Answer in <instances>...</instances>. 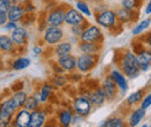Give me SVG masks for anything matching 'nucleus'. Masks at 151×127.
<instances>
[{"mask_svg":"<svg viewBox=\"0 0 151 127\" xmlns=\"http://www.w3.org/2000/svg\"><path fill=\"white\" fill-rule=\"evenodd\" d=\"M108 75L112 77L114 82L116 83L120 95H124L129 89V83H128V77L122 73L120 68H112Z\"/></svg>","mask_w":151,"mask_h":127,"instance_id":"obj_9","label":"nucleus"},{"mask_svg":"<svg viewBox=\"0 0 151 127\" xmlns=\"http://www.w3.org/2000/svg\"><path fill=\"white\" fill-rule=\"evenodd\" d=\"M71 108H72L75 113L84 116L86 118L91 113V111L93 109V105H92L91 101L88 99V97H86V96H77L72 101Z\"/></svg>","mask_w":151,"mask_h":127,"instance_id":"obj_7","label":"nucleus"},{"mask_svg":"<svg viewBox=\"0 0 151 127\" xmlns=\"http://www.w3.org/2000/svg\"><path fill=\"white\" fill-rule=\"evenodd\" d=\"M73 110L72 108H64V109L59 110L57 112V121L60 126L68 127L72 125V119H73Z\"/></svg>","mask_w":151,"mask_h":127,"instance_id":"obj_18","label":"nucleus"},{"mask_svg":"<svg viewBox=\"0 0 151 127\" xmlns=\"http://www.w3.org/2000/svg\"><path fill=\"white\" fill-rule=\"evenodd\" d=\"M28 94L24 90H15L13 92V95H12V98L14 99V102H15V104L18 105V108L21 109V108H24V104H26V101H27V98H28Z\"/></svg>","mask_w":151,"mask_h":127,"instance_id":"obj_29","label":"nucleus"},{"mask_svg":"<svg viewBox=\"0 0 151 127\" xmlns=\"http://www.w3.org/2000/svg\"><path fill=\"white\" fill-rule=\"evenodd\" d=\"M26 14H27V12L24 9V6L17 2L7 12V18H8V21H13V22H18L19 23L24 18Z\"/></svg>","mask_w":151,"mask_h":127,"instance_id":"obj_16","label":"nucleus"},{"mask_svg":"<svg viewBox=\"0 0 151 127\" xmlns=\"http://www.w3.org/2000/svg\"><path fill=\"white\" fill-rule=\"evenodd\" d=\"M52 91H54V86L51 84V82H44L38 90V97L41 103H47L50 96L52 95Z\"/></svg>","mask_w":151,"mask_h":127,"instance_id":"obj_24","label":"nucleus"},{"mask_svg":"<svg viewBox=\"0 0 151 127\" xmlns=\"http://www.w3.org/2000/svg\"><path fill=\"white\" fill-rule=\"evenodd\" d=\"M151 27V18H147L141 20L132 30V36H139L142 34H144L149 28Z\"/></svg>","mask_w":151,"mask_h":127,"instance_id":"obj_25","label":"nucleus"},{"mask_svg":"<svg viewBox=\"0 0 151 127\" xmlns=\"http://www.w3.org/2000/svg\"><path fill=\"white\" fill-rule=\"evenodd\" d=\"M147 114V110L142 109L141 106L134 109L130 112L129 117H128V120H127V125L130 127H135L137 125H139V123H142V120L144 119Z\"/></svg>","mask_w":151,"mask_h":127,"instance_id":"obj_20","label":"nucleus"},{"mask_svg":"<svg viewBox=\"0 0 151 127\" xmlns=\"http://www.w3.org/2000/svg\"><path fill=\"white\" fill-rule=\"evenodd\" d=\"M56 62L65 73H73L77 71V58L72 53L57 57Z\"/></svg>","mask_w":151,"mask_h":127,"instance_id":"obj_11","label":"nucleus"},{"mask_svg":"<svg viewBox=\"0 0 151 127\" xmlns=\"http://www.w3.org/2000/svg\"><path fill=\"white\" fill-rule=\"evenodd\" d=\"M119 68L122 71V73L130 80L137 79L141 74V67L137 60V55L135 51H132L129 49L124 50L117 61Z\"/></svg>","mask_w":151,"mask_h":127,"instance_id":"obj_1","label":"nucleus"},{"mask_svg":"<svg viewBox=\"0 0 151 127\" xmlns=\"http://www.w3.org/2000/svg\"><path fill=\"white\" fill-rule=\"evenodd\" d=\"M148 49H149V50H150V52H151V45H150V46H148Z\"/></svg>","mask_w":151,"mask_h":127,"instance_id":"obj_45","label":"nucleus"},{"mask_svg":"<svg viewBox=\"0 0 151 127\" xmlns=\"http://www.w3.org/2000/svg\"><path fill=\"white\" fill-rule=\"evenodd\" d=\"M124 124V119L122 117L119 116H114L108 119H106L105 121H102V124L100 125L101 127H123Z\"/></svg>","mask_w":151,"mask_h":127,"instance_id":"obj_30","label":"nucleus"},{"mask_svg":"<svg viewBox=\"0 0 151 127\" xmlns=\"http://www.w3.org/2000/svg\"><path fill=\"white\" fill-rule=\"evenodd\" d=\"M8 21V18H7V14L4 13V12H0V27H4L6 24V22Z\"/></svg>","mask_w":151,"mask_h":127,"instance_id":"obj_39","label":"nucleus"},{"mask_svg":"<svg viewBox=\"0 0 151 127\" xmlns=\"http://www.w3.org/2000/svg\"><path fill=\"white\" fill-rule=\"evenodd\" d=\"M32 65V60L27 57H18L11 65L12 70L14 71H23L26 68H28Z\"/></svg>","mask_w":151,"mask_h":127,"instance_id":"obj_27","label":"nucleus"},{"mask_svg":"<svg viewBox=\"0 0 151 127\" xmlns=\"http://www.w3.org/2000/svg\"><path fill=\"white\" fill-rule=\"evenodd\" d=\"M29 124H30V111H28L26 108L19 109L13 117L12 125L17 127H29Z\"/></svg>","mask_w":151,"mask_h":127,"instance_id":"obj_13","label":"nucleus"},{"mask_svg":"<svg viewBox=\"0 0 151 127\" xmlns=\"http://www.w3.org/2000/svg\"><path fill=\"white\" fill-rule=\"evenodd\" d=\"M87 24H88V23H86V24H81V26H72V27H70V34L73 35V36L80 37L81 33H83V30L86 28Z\"/></svg>","mask_w":151,"mask_h":127,"instance_id":"obj_36","label":"nucleus"},{"mask_svg":"<svg viewBox=\"0 0 151 127\" xmlns=\"http://www.w3.org/2000/svg\"><path fill=\"white\" fill-rule=\"evenodd\" d=\"M68 83V77L63 73H55V75L51 79V84L55 88H63Z\"/></svg>","mask_w":151,"mask_h":127,"instance_id":"obj_34","label":"nucleus"},{"mask_svg":"<svg viewBox=\"0 0 151 127\" xmlns=\"http://www.w3.org/2000/svg\"><path fill=\"white\" fill-rule=\"evenodd\" d=\"M84 96L88 97V99L91 101L92 105L95 106V108H96V106H101V105H104V104L107 102V97H106V95H105L104 89L101 88V86L96 87L93 90L87 91V94L84 95Z\"/></svg>","mask_w":151,"mask_h":127,"instance_id":"obj_12","label":"nucleus"},{"mask_svg":"<svg viewBox=\"0 0 151 127\" xmlns=\"http://www.w3.org/2000/svg\"><path fill=\"white\" fill-rule=\"evenodd\" d=\"M72 50H73V44L70 40H62L54 46L52 53L56 57H60V55L72 53Z\"/></svg>","mask_w":151,"mask_h":127,"instance_id":"obj_23","label":"nucleus"},{"mask_svg":"<svg viewBox=\"0 0 151 127\" xmlns=\"http://www.w3.org/2000/svg\"><path fill=\"white\" fill-rule=\"evenodd\" d=\"M100 55L80 53L77 57V72L80 74H87L98 66Z\"/></svg>","mask_w":151,"mask_h":127,"instance_id":"obj_3","label":"nucleus"},{"mask_svg":"<svg viewBox=\"0 0 151 127\" xmlns=\"http://www.w3.org/2000/svg\"><path fill=\"white\" fill-rule=\"evenodd\" d=\"M137 55V60H138V64H139V67H141V72H148L151 68V52L150 50L147 48H143L142 50L135 52Z\"/></svg>","mask_w":151,"mask_h":127,"instance_id":"obj_14","label":"nucleus"},{"mask_svg":"<svg viewBox=\"0 0 151 127\" xmlns=\"http://www.w3.org/2000/svg\"><path fill=\"white\" fill-rule=\"evenodd\" d=\"M144 14L145 15H151V0H148L147 5H145V8H144Z\"/></svg>","mask_w":151,"mask_h":127,"instance_id":"obj_42","label":"nucleus"},{"mask_svg":"<svg viewBox=\"0 0 151 127\" xmlns=\"http://www.w3.org/2000/svg\"><path fill=\"white\" fill-rule=\"evenodd\" d=\"M1 60H2V52L0 51V61H1Z\"/></svg>","mask_w":151,"mask_h":127,"instance_id":"obj_44","label":"nucleus"},{"mask_svg":"<svg viewBox=\"0 0 151 127\" xmlns=\"http://www.w3.org/2000/svg\"><path fill=\"white\" fill-rule=\"evenodd\" d=\"M143 43H144L147 46H150L151 45V31H149L145 36L143 37Z\"/></svg>","mask_w":151,"mask_h":127,"instance_id":"obj_40","label":"nucleus"},{"mask_svg":"<svg viewBox=\"0 0 151 127\" xmlns=\"http://www.w3.org/2000/svg\"><path fill=\"white\" fill-rule=\"evenodd\" d=\"M142 1L143 0H121V4L120 6L128 9V11H132V12H137L142 5Z\"/></svg>","mask_w":151,"mask_h":127,"instance_id":"obj_32","label":"nucleus"},{"mask_svg":"<svg viewBox=\"0 0 151 127\" xmlns=\"http://www.w3.org/2000/svg\"><path fill=\"white\" fill-rule=\"evenodd\" d=\"M86 16L84 14H81L76 7H70L68 6L66 12H65V22L64 24L72 27V26H81V24H86Z\"/></svg>","mask_w":151,"mask_h":127,"instance_id":"obj_8","label":"nucleus"},{"mask_svg":"<svg viewBox=\"0 0 151 127\" xmlns=\"http://www.w3.org/2000/svg\"><path fill=\"white\" fill-rule=\"evenodd\" d=\"M143 97H144V90L143 89L134 91L130 95L127 96V98H126V105L127 106H134L136 104H139Z\"/></svg>","mask_w":151,"mask_h":127,"instance_id":"obj_26","label":"nucleus"},{"mask_svg":"<svg viewBox=\"0 0 151 127\" xmlns=\"http://www.w3.org/2000/svg\"><path fill=\"white\" fill-rule=\"evenodd\" d=\"M47 123V112L43 109H37L30 112V124L29 127H42Z\"/></svg>","mask_w":151,"mask_h":127,"instance_id":"obj_19","label":"nucleus"},{"mask_svg":"<svg viewBox=\"0 0 151 127\" xmlns=\"http://www.w3.org/2000/svg\"><path fill=\"white\" fill-rule=\"evenodd\" d=\"M143 1H148V0H143Z\"/></svg>","mask_w":151,"mask_h":127,"instance_id":"obj_46","label":"nucleus"},{"mask_svg":"<svg viewBox=\"0 0 151 127\" xmlns=\"http://www.w3.org/2000/svg\"><path fill=\"white\" fill-rule=\"evenodd\" d=\"M115 12H116L117 22H119L121 26H123V24H128V23H130V22H132V21L135 20L134 14H135L136 12L128 11V9H126V8L121 7V6H120L119 8H116V9H115Z\"/></svg>","mask_w":151,"mask_h":127,"instance_id":"obj_22","label":"nucleus"},{"mask_svg":"<svg viewBox=\"0 0 151 127\" xmlns=\"http://www.w3.org/2000/svg\"><path fill=\"white\" fill-rule=\"evenodd\" d=\"M75 7L81 14H84L86 18L92 16V11H91V8H90V6H88L86 0H76Z\"/></svg>","mask_w":151,"mask_h":127,"instance_id":"obj_33","label":"nucleus"},{"mask_svg":"<svg viewBox=\"0 0 151 127\" xmlns=\"http://www.w3.org/2000/svg\"><path fill=\"white\" fill-rule=\"evenodd\" d=\"M33 53L35 55H40L43 53V48L42 46H40V45H35L34 48H33Z\"/></svg>","mask_w":151,"mask_h":127,"instance_id":"obj_41","label":"nucleus"},{"mask_svg":"<svg viewBox=\"0 0 151 127\" xmlns=\"http://www.w3.org/2000/svg\"><path fill=\"white\" fill-rule=\"evenodd\" d=\"M93 1L98 2V4H101V2H102V1H105V0H93Z\"/></svg>","mask_w":151,"mask_h":127,"instance_id":"obj_43","label":"nucleus"},{"mask_svg":"<svg viewBox=\"0 0 151 127\" xmlns=\"http://www.w3.org/2000/svg\"><path fill=\"white\" fill-rule=\"evenodd\" d=\"M17 49L15 43L13 42L11 35H0V51L5 55L14 53Z\"/></svg>","mask_w":151,"mask_h":127,"instance_id":"obj_21","label":"nucleus"},{"mask_svg":"<svg viewBox=\"0 0 151 127\" xmlns=\"http://www.w3.org/2000/svg\"><path fill=\"white\" fill-rule=\"evenodd\" d=\"M95 22L99 27L105 28L107 30H113L114 28L120 24L117 22V18H116V12L115 9L112 8H107L106 6L102 9L96 11V13L94 14Z\"/></svg>","mask_w":151,"mask_h":127,"instance_id":"obj_2","label":"nucleus"},{"mask_svg":"<svg viewBox=\"0 0 151 127\" xmlns=\"http://www.w3.org/2000/svg\"><path fill=\"white\" fill-rule=\"evenodd\" d=\"M11 37L18 48H24L28 43V30L23 26H18V28L11 33Z\"/></svg>","mask_w":151,"mask_h":127,"instance_id":"obj_15","label":"nucleus"},{"mask_svg":"<svg viewBox=\"0 0 151 127\" xmlns=\"http://www.w3.org/2000/svg\"><path fill=\"white\" fill-rule=\"evenodd\" d=\"M100 86H101V88H102L104 91H105V95H106L108 102L114 101V99L117 97V95H120L119 88H117L116 83L112 80V77H111L108 74L102 79Z\"/></svg>","mask_w":151,"mask_h":127,"instance_id":"obj_10","label":"nucleus"},{"mask_svg":"<svg viewBox=\"0 0 151 127\" xmlns=\"http://www.w3.org/2000/svg\"><path fill=\"white\" fill-rule=\"evenodd\" d=\"M18 26H19V23H18V22L7 21V22H6V24H5L2 28H4V30H5V31H7V33H12L13 30H15V29L18 28Z\"/></svg>","mask_w":151,"mask_h":127,"instance_id":"obj_38","label":"nucleus"},{"mask_svg":"<svg viewBox=\"0 0 151 127\" xmlns=\"http://www.w3.org/2000/svg\"><path fill=\"white\" fill-rule=\"evenodd\" d=\"M68 6L65 5H60L56 6L52 9H50L45 16L44 23L45 26H58V27H63L64 22H65V12H66Z\"/></svg>","mask_w":151,"mask_h":127,"instance_id":"obj_6","label":"nucleus"},{"mask_svg":"<svg viewBox=\"0 0 151 127\" xmlns=\"http://www.w3.org/2000/svg\"><path fill=\"white\" fill-rule=\"evenodd\" d=\"M102 45L104 44H98V43H90V42H81L77 44V48L80 53H88V55H100L102 51Z\"/></svg>","mask_w":151,"mask_h":127,"instance_id":"obj_17","label":"nucleus"},{"mask_svg":"<svg viewBox=\"0 0 151 127\" xmlns=\"http://www.w3.org/2000/svg\"><path fill=\"white\" fill-rule=\"evenodd\" d=\"M81 42H90V43H98V44H104L105 36L102 30L99 28V26L95 24H87L86 28L83 30L81 35L79 37Z\"/></svg>","mask_w":151,"mask_h":127,"instance_id":"obj_5","label":"nucleus"},{"mask_svg":"<svg viewBox=\"0 0 151 127\" xmlns=\"http://www.w3.org/2000/svg\"><path fill=\"white\" fill-rule=\"evenodd\" d=\"M24 108L30 112L41 108V101H40L38 94H34V95L28 96V98L26 101V104H24Z\"/></svg>","mask_w":151,"mask_h":127,"instance_id":"obj_28","label":"nucleus"},{"mask_svg":"<svg viewBox=\"0 0 151 127\" xmlns=\"http://www.w3.org/2000/svg\"><path fill=\"white\" fill-rule=\"evenodd\" d=\"M139 106L144 110L151 108V92H148L147 95H144V97L142 98V101L139 103Z\"/></svg>","mask_w":151,"mask_h":127,"instance_id":"obj_37","label":"nucleus"},{"mask_svg":"<svg viewBox=\"0 0 151 127\" xmlns=\"http://www.w3.org/2000/svg\"><path fill=\"white\" fill-rule=\"evenodd\" d=\"M0 106L5 110V111H7L8 113H11L12 116H14V114L17 113V111L19 110L18 105H17L15 102H14V99L12 98V96H11L9 98L5 99L2 103H0Z\"/></svg>","mask_w":151,"mask_h":127,"instance_id":"obj_31","label":"nucleus"},{"mask_svg":"<svg viewBox=\"0 0 151 127\" xmlns=\"http://www.w3.org/2000/svg\"><path fill=\"white\" fill-rule=\"evenodd\" d=\"M17 2H18L17 0H0V12H4L7 14L9 8Z\"/></svg>","mask_w":151,"mask_h":127,"instance_id":"obj_35","label":"nucleus"},{"mask_svg":"<svg viewBox=\"0 0 151 127\" xmlns=\"http://www.w3.org/2000/svg\"><path fill=\"white\" fill-rule=\"evenodd\" d=\"M65 37V33L63 27L58 26H47L45 29L43 30L42 35V42L45 45L49 46H55L59 42H62Z\"/></svg>","mask_w":151,"mask_h":127,"instance_id":"obj_4","label":"nucleus"}]
</instances>
